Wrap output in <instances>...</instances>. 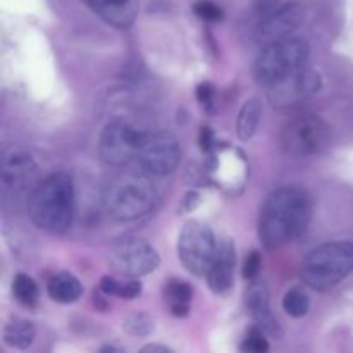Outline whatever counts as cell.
<instances>
[{"label":"cell","mask_w":353,"mask_h":353,"mask_svg":"<svg viewBox=\"0 0 353 353\" xmlns=\"http://www.w3.org/2000/svg\"><path fill=\"white\" fill-rule=\"evenodd\" d=\"M312 199L299 186H285L268 196L261 210L259 236L269 250L292 243L312 219Z\"/></svg>","instance_id":"obj_1"},{"label":"cell","mask_w":353,"mask_h":353,"mask_svg":"<svg viewBox=\"0 0 353 353\" xmlns=\"http://www.w3.org/2000/svg\"><path fill=\"white\" fill-rule=\"evenodd\" d=\"M30 217L40 230L64 233L74 214V185L65 172H52L31 192Z\"/></svg>","instance_id":"obj_2"},{"label":"cell","mask_w":353,"mask_h":353,"mask_svg":"<svg viewBox=\"0 0 353 353\" xmlns=\"http://www.w3.org/2000/svg\"><path fill=\"white\" fill-rule=\"evenodd\" d=\"M161 199L155 176L143 169L119 176L107 193V209L119 221H134L150 212Z\"/></svg>","instance_id":"obj_3"},{"label":"cell","mask_w":353,"mask_h":353,"mask_svg":"<svg viewBox=\"0 0 353 353\" xmlns=\"http://www.w3.org/2000/svg\"><path fill=\"white\" fill-rule=\"evenodd\" d=\"M353 272L352 241H330L314 248L302 264V279L314 290L334 288Z\"/></svg>","instance_id":"obj_4"},{"label":"cell","mask_w":353,"mask_h":353,"mask_svg":"<svg viewBox=\"0 0 353 353\" xmlns=\"http://www.w3.org/2000/svg\"><path fill=\"white\" fill-rule=\"evenodd\" d=\"M309 55L310 48L302 38L290 37L276 43L265 45L255 61V79L271 86L281 83L283 79L305 69Z\"/></svg>","instance_id":"obj_5"},{"label":"cell","mask_w":353,"mask_h":353,"mask_svg":"<svg viewBox=\"0 0 353 353\" xmlns=\"http://www.w3.org/2000/svg\"><path fill=\"white\" fill-rule=\"evenodd\" d=\"M217 252V241L210 226L200 221H190L178 238V255L188 272L203 276L209 272Z\"/></svg>","instance_id":"obj_6"},{"label":"cell","mask_w":353,"mask_h":353,"mask_svg":"<svg viewBox=\"0 0 353 353\" xmlns=\"http://www.w3.org/2000/svg\"><path fill=\"white\" fill-rule=\"evenodd\" d=\"M327 126L321 117L312 114L293 117L281 131L283 150L293 157L314 155L326 145Z\"/></svg>","instance_id":"obj_7"},{"label":"cell","mask_w":353,"mask_h":353,"mask_svg":"<svg viewBox=\"0 0 353 353\" xmlns=\"http://www.w3.org/2000/svg\"><path fill=\"white\" fill-rule=\"evenodd\" d=\"M143 133L124 121H114L103 128L99 140V154L105 164L128 165L137 161L140 152Z\"/></svg>","instance_id":"obj_8"},{"label":"cell","mask_w":353,"mask_h":353,"mask_svg":"<svg viewBox=\"0 0 353 353\" xmlns=\"http://www.w3.org/2000/svg\"><path fill=\"white\" fill-rule=\"evenodd\" d=\"M137 161L140 164V169L155 178L171 174L181 161L179 141L176 140L174 134L168 133V131L145 134Z\"/></svg>","instance_id":"obj_9"},{"label":"cell","mask_w":353,"mask_h":353,"mask_svg":"<svg viewBox=\"0 0 353 353\" xmlns=\"http://www.w3.org/2000/svg\"><path fill=\"white\" fill-rule=\"evenodd\" d=\"M109 262L114 271L123 274L124 278L137 279L155 271L161 257L148 241L141 238H130L112 248Z\"/></svg>","instance_id":"obj_10"},{"label":"cell","mask_w":353,"mask_h":353,"mask_svg":"<svg viewBox=\"0 0 353 353\" xmlns=\"http://www.w3.org/2000/svg\"><path fill=\"white\" fill-rule=\"evenodd\" d=\"M303 10L299 3H286L274 9L264 17L257 31L259 41L265 45L276 43L279 40L290 38V34L302 24Z\"/></svg>","instance_id":"obj_11"},{"label":"cell","mask_w":353,"mask_h":353,"mask_svg":"<svg viewBox=\"0 0 353 353\" xmlns=\"http://www.w3.org/2000/svg\"><path fill=\"white\" fill-rule=\"evenodd\" d=\"M271 102L276 107H288L299 100L307 99L319 92L321 76L310 69H302L296 74L283 79L281 83H276L271 86Z\"/></svg>","instance_id":"obj_12"},{"label":"cell","mask_w":353,"mask_h":353,"mask_svg":"<svg viewBox=\"0 0 353 353\" xmlns=\"http://www.w3.org/2000/svg\"><path fill=\"white\" fill-rule=\"evenodd\" d=\"M34 169L37 164L33 155L26 148L12 145L2 154V188L6 192H17L24 188Z\"/></svg>","instance_id":"obj_13"},{"label":"cell","mask_w":353,"mask_h":353,"mask_svg":"<svg viewBox=\"0 0 353 353\" xmlns=\"http://www.w3.org/2000/svg\"><path fill=\"white\" fill-rule=\"evenodd\" d=\"M234 264H236V252H234L233 241L230 238H223L217 243L216 257H214L212 265L207 272L209 286L214 293L221 295V293H226L231 288L234 276Z\"/></svg>","instance_id":"obj_14"},{"label":"cell","mask_w":353,"mask_h":353,"mask_svg":"<svg viewBox=\"0 0 353 353\" xmlns=\"http://www.w3.org/2000/svg\"><path fill=\"white\" fill-rule=\"evenodd\" d=\"M93 12L114 28H130L140 9V0H83Z\"/></svg>","instance_id":"obj_15"},{"label":"cell","mask_w":353,"mask_h":353,"mask_svg":"<svg viewBox=\"0 0 353 353\" xmlns=\"http://www.w3.org/2000/svg\"><path fill=\"white\" fill-rule=\"evenodd\" d=\"M247 309L257 323V327H261L264 333H269L274 338L281 336L278 321H274L271 314L269 295L264 286H252L250 292L247 293Z\"/></svg>","instance_id":"obj_16"},{"label":"cell","mask_w":353,"mask_h":353,"mask_svg":"<svg viewBox=\"0 0 353 353\" xmlns=\"http://www.w3.org/2000/svg\"><path fill=\"white\" fill-rule=\"evenodd\" d=\"M47 292L54 302L72 303L83 295V285L71 272H57L48 279Z\"/></svg>","instance_id":"obj_17"},{"label":"cell","mask_w":353,"mask_h":353,"mask_svg":"<svg viewBox=\"0 0 353 353\" xmlns=\"http://www.w3.org/2000/svg\"><path fill=\"white\" fill-rule=\"evenodd\" d=\"M165 303L172 316L185 317L190 312V302H192V288L183 279H171L164 286Z\"/></svg>","instance_id":"obj_18"},{"label":"cell","mask_w":353,"mask_h":353,"mask_svg":"<svg viewBox=\"0 0 353 353\" xmlns=\"http://www.w3.org/2000/svg\"><path fill=\"white\" fill-rule=\"evenodd\" d=\"M262 116V105L259 99H250L243 103L236 121V134L241 141H248L255 134Z\"/></svg>","instance_id":"obj_19"},{"label":"cell","mask_w":353,"mask_h":353,"mask_svg":"<svg viewBox=\"0 0 353 353\" xmlns=\"http://www.w3.org/2000/svg\"><path fill=\"white\" fill-rule=\"evenodd\" d=\"M34 336H37V327L31 321H14L3 331V340L9 347L26 350L31 347Z\"/></svg>","instance_id":"obj_20"},{"label":"cell","mask_w":353,"mask_h":353,"mask_svg":"<svg viewBox=\"0 0 353 353\" xmlns=\"http://www.w3.org/2000/svg\"><path fill=\"white\" fill-rule=\"evenodd\" d=\"M100 290L105 295L119 296V299H137L141 293V283L137 279H128V281H119L116 278L105 276L100 281Z\"/></svg>","instance_id":"obj_21"},{"label":"cell","mask_w":353,"mask_h":353,"mask_svg":"<svg viewBox=\"0 0 353 353\" xmlns=\"http://www.w3.org/2000/svg\"><path fill=\"white\" fill-rule=\"evenodd\" d=\"M12 293L17 302L24 307H34L38 300L37 283L26 274H17L12 281Z\"/></svg>","instance_id":"obj_22"},{"label":"cell","mask_w":353,"mask_h":353,"mask_svg":"<svg viewBox=\"0 0 353 353\" xmlns=\"http://www.w3.org/2000/svg\"><path fill=\"white\" fill-rule=\"evenodd\" d=\"M283 309H285V312L288 316L299 319V317L307 316V312L310 309V300L305 292H302L299 288H293L290 292H286L285 299H283Z\"/></svg>","instance_id":"obj_23"},{"label":"cell","mask_w":353,"mask_h":353,"mask_svg":"<svg viewBox=\"0 0 353 353\" xmlns=\"http://www.w3.org/2000/svg\"><path fill=\"white\" fill-rule=\"evenodd\" d=\"M269 341L261 327H250L241 341V353H268Z\"/></svg>","instance_id":"obj_24"},{"label":"cell","mask_w":353,"mask_h":353,"mask_svg":"<svg viewBox=\"0 0 353 353\" xmlns=\"http://www.w3.org/2000/svg\"><path fill=\"white\" fill-rule=\"evenodd\" d=\"M154 327V321L147 312H133L124 321V330L133 336H147Z\"/></svg>","instance_id":"obj_25"},{"label":"cell","mask_w":353,"mask_h":353,"mask_svg":"<svg viewBox=\"0 0 353 353\" xmlns=\"http://www.w3.org/2000/svg\"><path fill=\"white\" fill-rule=\"evenodd\" d=\"M193 9H195L196 16L205 21H221L224 16L223 9L217 3H214L212 0H199L193 6Z\"/></svg>","instance_id":"obj_26"},{"label":"cell","mask_w":353,"mask_h":353,"mask_svg":"<svg viewBox=\"0 0 353 353\" xmlns=\"http://www.w3.org/2000/svg\"><path fill=\"white\" fill-rule=\"evenodd\" d=\"M261 254L257 250H252L250 254L245 257V264H243V278L245 279H254L255 276L259 274L261 271V264H262Z\"/></svg>","instance_id":"obj_27"},{"label":"cell","mask_w":353,"mask_h":353,"mask_svg":"<svg viewBox=\"0 0 353 353\" xmlns=\"http://www.w3.org/2000/svg\"><path fill=\"white\" fill-rule=\"evenodd\" d=\"M214 97V86L210 83L203 81L196 86V99L202 103H209Z\"/></svg>","instance_id":"obj_28"},{"label":"cell","mask_w":353,"mask_h":353,"mask_svg":"<svg viewBox=\"0 0 353 353\" xmlns=\"http://www.w3.org/2000/svg\"><path fill=\"white\" fill-rule=\"evenodd\" d=\"M212 143H214V133L210 128H202V131H200V147H202L203 152L210 150L212 148Z\"/></svg>","instance_id":"obj_29"},{"label":"cell","mask_w":353,"mask_h":353,"mask_svg":"<svg viewBox=\"0 0 353 353\" xmlns=\"http://www.w3.org/2000/svg\"><path fill=\"white\" fill-rule=\"evenodd\" d=\"M140 353H172V350H169V348L164 347V345L150 343V345H145V347L140 350Z\"/></svg>","instance_id":"obj_30"},{"label":"cell","mask_w":353,"mask_h":353,"mask_svg":"<svg viewBox=\"0 0 353 353\" xmlns=\"http://www.w3.org/2000/svg\"><path fill=\"white\" fill-rule=\"evenodd\" d=\"M100 353H128V352H124L123 348L116 347V345H103V347L100 348Z\"/></svg>","instance_id":"obj_31"}]
</instances>
